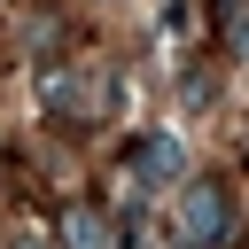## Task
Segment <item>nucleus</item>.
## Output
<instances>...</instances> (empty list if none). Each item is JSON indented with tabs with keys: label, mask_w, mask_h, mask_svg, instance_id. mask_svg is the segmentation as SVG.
Listing matches in <instances>:
<instances>
[{
	"label": "nucleus",
	"mask_w": 249,
	"mask_h": 249,
	"mask_svg": "<svg viewBox=\"0 0 249 249\" xmlns=\"http://www.w3.org/2000/svg\"><path fill=\"white\" fill-rule=\"evenodd\" d=\"M226 233H233L226 187L218 179H187V195H179V241L187 249H226Z\"/></svg>",
	"instance_id": "obj_1"
},
{
	"label": "nucleus",
	"mask_w": 249,
	"mask_h": 249,
	"mask_svg": "<svg viewBox=\"0 0 249 249\" xmlns=\"http://www.w3.org/2000/svg\"><path fill=\"white\" fill-rule=\"evenodd\" d=\"M132 171H140V187H171L179 179V148L163 132H148V140H132Z\"/></svg>",
	"instance_id": "obj_2"
},
{
	"label": "nucleus",
	"mask_w": 249,
	"mask_h": 249,
	"mask_svg": "<svg viewBox=\"0 0 249 249\" xmlns=\"http://www.w3.org/2000/svg\"><path fill=\"white\" fill-rule=\"evenodd\" d=\"M62 249H117V233H109V218L93 202H70L62 210Z\"/></svg>",
	"instance_id": "obj_3"
},
{
	"label": "nucleus",
	"mask_w": 249,
	"mask_h": 249,
	"mask_svg": "<svg viewBox=\"0 0 249 249\" xmlns=\"http://www.w3.org/2000/svg\"><path fill=\"white\" fill-rule=\"evenodd\" d=\"M8 249H54V241H47L39 226H8Z\"/></svg>",
	"instance_id": "obj_4"
}]
</instances>
